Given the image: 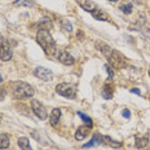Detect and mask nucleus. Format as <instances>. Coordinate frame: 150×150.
Instances as JSON below:
<instances>
[{
  "mask_svg": "<svg viewBox=\"0 0 150 150\" xmlns=\"http://www.w3.org/2000/svg\"><path fill=\"white\" fill-rule=\"evenodd\" d=\"M56 92L61 96L74 99L77 94V86L71 83H62L56 86Z\"/></svg>",
  "mask_w": 150,
  "mask_h": 150,
  "instance_id": "3",
  "label": "nucleus"
},
{
  "mask_svg": "<svg viewBox=\"0 0 150 150\" xmlns=\"http://www.w3.org/2000/svg\"><path fill=\"white\" fill-rule=\"evenodd\" d=\"M149 138L148 135H145L143 137H135V146L137 149H143L147 146L149 143Z\"/></svg>",
  "mask_w": 150,
  "mask_h": 150,
  "instance_id": "15",
  "label": "nucleus"
},
{
  "mask_svg": "<svg viewBox=\"0 0 150 150\" xmlns=\"http://www.w3.org/2000/svg\"><path fill=\"white\" fill-rule=\"evenodd\" d=\"M59 61L65 65H71L74 62V59L73 56L67 51L60 52L58 56Z\"/></svg>",
  "mask_w": 150,
  "mask_h": 150,
  "instance_id": "9",
  "label": "nucleus"
},
{
  "mask_svg": "<svg viewBox=\"0 0 150 150\" xmlns=\"http://www.w3.org/2000/svg\"><path fill=\"white\" fill-rule=\"evenodd\" d=\"M52 27H53V24H52L51 21L47 17H45L39 21L38 28L40 29V30L49 31L50 29H52Z\"/></svg>",
  "mask_w": 150,
  "mask_h": 150,
  "instance_id": "17",
  "label": "nucleus"
},
{
  "mask_svg": "<svg viewBox=\"0 0 150 150\" xmlns=\"http://www.w3.org/2000/svg\"><path fill=\"white\" fill-rule=\"evenodd\" d=\"M148 73H149V77H150V69H149V70Z\"/></svg>",
  "mask_w": 150,
  "mask_h": 150,
  "instance_id": "30",
  "label": "nucleus"
},
{
  "mask_svg": "<svg viewBox=\"0 0 150 150\" xmlns=\"http://www.w3.org/2000/svg\"><path fill=\"white\" fill-rule=\"evenodd\" d=\"M120 9L124 13V14L128 15V14H131V12L133 11V5H132V3H131V2L127 4L122 3L121 5H120Z\"/></svg>",
  "mask_w": 150,
  "mask_h": 150,
  "instance_id": "20",
  "label": "nucleus"
},
{
  "mask_svg": "<svg viewBox=\"0 0 150 150\" xmlns=\"http://www.w3.org/2000/svg\"><path fill=\"white\" fill-rule=\"evenodd\" d=\"M102 137L103 135H101V134L96 133L88 143H85L83 146L82 148H90V147H96L101 145L102 143Z\"/></svg>",
  "mask_w": 150,
  "mask_h": 150,
  "instance_id": "10",
  "label": "nucleus"
},
{
  "mask_svg": "<svg viewBox=\"0 0 150 150\" xmlns=\"http://www.w3.org/2000/svg\"><path fill=\"white\" fill-rule=\"evenodd\" d=\"M34 74L36 77L46 82H49L53 80V72L48 68H44V67H37L35 69Z\"/></svg>",
  "mask_w": 150,
  "mask_h": 150,
  "instance_id": "6",
  "label": "nucleus"
},
{
  "mask_svg": "<svg viewBox=\"0 0 150 150\" xmlns=\"http://www.w3.org/2000/svg\"><path fill=\"white\" fill-rule=\"evenodd\" d=\"M92 17L98 21H105L108 19V14L101 9L96 8V10L92 12Z\"/></svg>",
  "mask_w": 150,
  "mask_h": 150,
  "instance_id": "16",
  "label": "nucleus"
},
{
  "mask_svg": "<svg viewBox=\"0 0 150 150\" xmlns=\"http://www.w3.org/2000/svg\"><path fill=\"white\" fill-rule=\"evenodd\" d=\"M105 68H107V71H108V75H109V79L112 78V77H113V75H114V72H113V71H112V69H111L110 67L108 66V65H105Z\"/></svg>",
  "mask_w": 150,
  "mask_h": 150,
  "instance_id": "25",
  "label": "nucleus"
},
{
  "mask_svg": "<svg viewBox=\"0 0 150 150\" xmlns=\"http://www.w3.org/2000/svg\"><path fill=\"white\" fill-rule=\"evenodd\" d=\"M13 56L12 49L8 43L3 42L0 45V59L7 62L11 59Z\"/></svg>",
  "mask_w": 150,
  "mask_h": 150,
  "instance_id": "7",
  "label": "nucleus"
},
{
  "mask_svg": "<svg viewBox=\"0 0 150 150\" xmlns=\"http://www.w3.org/2000/svg\"><path fill=\"white\" fill-rule=\"evenodd\" d=\"M32 109L35 114L41 120H45L47 118V111L45 107L36 99H33L31 101Z\"/></svg>",
  "mask_w": 150,
  "mask_h": 150,
  "instance_id": "5",
  "label": "nucleus"
},
{
  "mask_svg": "<svg viewBox=\"0 0 150 150\" xmlns=\"http://www.w3.org/2000/svg\"><path fill=\"white\" fill-rule=\"evenodd\" d=\"M17 143H18V146H20V148L22 150H33L30 146L29 140L27 137H22L21 138H19Z\"/></svg>",
  "mask_w": 150,
  "mask_h": 150,
  "instance_id": "18",
  "label": "nucleus"
},
{
  "mask_svg": "<svg viewBox=\"0 0 150 150\" xmlns=\"http://www.w3.org/2000/svg\"><path fill=\"white\" fill-rule=\"evenodd\" d=\"M77 114L80 116V117L81 118V120L84 122V123H85L86 125H89V127L92 128V126H93V122H92V120L90 117H89V116H86V115L84 114V113H83V112H77Z\"/></svg>",
  "mask_w": 150,
  "mask_h": 150,
  "instance_id": "21",
  "label": "nucleus"
},
{
  "mask_svg": "<svg viewBox=\"0 0 150 150\" xmlns=\"http://www.w3.org/2000/svg\"><path fill=\"white\" fill-rule=\"evenodd\" d=\"M14 3H21L24 6H32L33 5L32 0H16Z\"/></svg>",
  "mask_w": 150,
  "mask_h": 150,
  "instance_id": "22",
  "label": "nucleus"
},
{
  "mask_svg": "<svg viewBox=\"0 0 150 150\" xmlns=\"http://www.w3.org/2000/svg\"><path fill=\"white\" fill-rule=\"evenodd\" d=\"M76 2L78 3V5L83 10L86 11L88 12L92 13L93 11H95L97 8L96 3L91 1V0H76Z\"/></svg>",
  "mask_w": 150,
  "mask_h": 150,
  "instance_id": "11",
  "label": "nucleus"
},
{
  "mask_svg": "<svg viewBox=\"0 0 150 150\" xmlns=\"http://www.w3.org/2000/svg\"><path fill=\"white\" fill-rule=\"evenodd\" d=\"M92 128L89 127L87 125H84L79 127L77 131L75 132V139L78 140V141H81V140H84L89 135V134L90 133Z\"/></svg>",
  "mask_w": 150,
  "mask_h": 150,
  "instance_id": "8",
  "label": "nucleus"
},
{
  "mask_svg": "<svg viewBox=\"0 0 150 150\" xmlns=\"http://www.w3.org/2000/svg\"><path fill=\"white\" fill-rule=\"evenodd\" d=\"M38 43L39 44L47 56H54L56 53V43L53 40L49 31L47 30H39L36 36Z\"/></svg>",
  "mask_w": 150,
  "mask_h": 150,
  "instance_id": "1",
  "label": "nucleus"
},
{
  "mask_svg": "<svg viewBox=\"0 0 150 150\" xmlns=\"http://www.w3.org/2000/svg\"><path fill=\"white\" fill-rule=\"evenodd\" d=\"M131 93H134V94H136L137 96H140V90L137 88H134V89H132L131 90Z\"/></svg>",
  "mask_w": 150,
  "mask_h": 150,
  "instance_id": "27",
  "label": "nucleus"
},
{
  "mask_svg": "<svg viewBox=\"0 0 150 150\" xmlns=\"http://www.w3.org/2000/svg\"><path fill=\"white\" fill-rule=\"evenodd\" d=\"M106 58L108 59L110 65L116 69H121L125 66L124 57L117 50H112V51L108 54V56H106Z\"/></svg>",
  "mask_w": 150,
  "mask_h": 150,
  "instance_id": "4",
  "label": "nucleus"
},
{
  "mask_svg": "<svg viewBox=\"0 0 150 150\" xmlns=\"http://www.w3.org/2000/svg\"><path fill=\"white\" fill-rule=\"evenodd\" d=\"M114 88L111 83H106L103 87L102 96L106 100H110L112 98Z\"/></svg>",
  "mask_w": 150,
  "mask_h": 150,
  "instance_id": "14",
  "label": "nucleus"
},
{
  "mask_svg": "<svg viewBox=\"0 0 150 150\" xmlns=\"http://www.w3.org/2000/svg\"><path fill=\"white\" fill-rule=\"evenodd\" d=\"M102 143L103 144H104L105 146H108L112 147V148H114V149L120 148V147L122 146L123 145V143H122V142L116 141V140H112L110 137L108 136V135L103 136Z\"/></svg>",
  "mask_w": 150,
  "mask_h": 150,
  "instance_id": "12",
  "label": "nucleus"
},
{
  "mask_svg": "<svg viewBox=\"0 0 150 150\" xmlns=\"http://www.w3.org/2000/svg\"><path fill=\"white\" fill-rule=\"evenodd\" d=\"M122 116L126 119H129L130 116H131V112L129 111V110L125 109L122 112Z\"/></svg>",
  "mask_w": 150,
  "mask_h": 150,
  "instance_id": "26",
  "label": "nucleus"
},
{
  "mask_svg": "<svg viewBox=\"0 0 150 150\" xmlns=\"http://www.w3.org/2000/svg\"><path fill=\"white\" fill-rule=\"evenodd\" d=\"M62 26H63L67 31H68V32H71L72 29H72L71 24V23L68 21H64L63 22H62Z\"/></svg>",
  "mask_w": 150,
  "mask_h": 150,
  "instance_id": "23",
  "label": "nucleus"
},
{
  "mask_svg": "<svg viewBox=\"0 0 150 150\" xmlns=\"http://www.w3.org/2000/svg\"><path fill=\"white\" fill-rule=\"evenodd\" d=\"M108 1H110V2H116L118 0H108Z\"/></svg>",
  "mask_w": 150,
  "mask_h": 150,
  "instance_id": "29",
  "label": "nucleus"
},
{
  "mask_svg": "<svg viewBox=\"0 0 150 150\" xmlns=\"http://www.w3.org/2000/svg\"><path fill=\"white\" fill-rule=\"evenodd\" d=\"M6 95H7V92L5 89V88L0 86V101H3Z\"/></svg>",
  "mask_w": 150,
  "mask_h": 150,
  "instance_id": "24",
  "label": "nucleus"
},
{
  "mask_svg": "<svg viewBox=\"0 0 150 150\" xmlns=\"http://www.w3.org/2000/svg\"><path fill=\"white\" fill-rule=\"evenodd\" d=\"M148 150H150V149H149Z\"/></svg>",
  "mask_w": 150,
  "mask_h": 150,
  "instance_id": "31",
  "label": "nucleus"
},
{
  "mask_svg": "<svg viewBox=\"0 0 150 150\" xmlns=\"http://www.w3.org/2000/svg\"><path fill=\"white\" fill-rule=\"evenodd\" d=\"M60 116H61V110L59 108H54L52 110L51 114L50 116V123L51 125V126L55 127L58 124Z\"/></svg>",
  "mask_w": 150,
  "mask_h": 150,
  "instance_id": "13",
  "label": "nucleus"
},
{
  "mask_svg": "<svg viewBox=\"0 0 150 150\" xmlns=\"http://www.w3.org/2000/svg\"><path fill=\"white\" fill-rule=\"evenodd\" d=\"M2 76L0 75V83L2 82Z\"/></svg>",
  "mask_w": 150,
  "mask_h": 150,
  "instance_id": "28",
  "label": "nucleus"
},
{
  "mask_svg": "<svg viewBox=\"0 0 150 150\" xmlns=\"http://www.w3.org/2000/svg\"><path fill=\"white\" fill-rule=\"evenodd\" d=\"M10 146V139L6 134H0V149H5Z\"/></svg>",
  "mask_w": 150,
  "mask_h": 150,
  "instance_id": "19",
  "label": "nucleus"
},
{
  "mask_svg": "<svg viewBox=\"0 0 150 150\" xmlns=\"http://www.w3.org/2000/svg\"><path fill=\"white\" fill-rule=\"evenodd\" d=\"M12 94L15 98L19 100H26L33 97L35 90L29 83L22 81L11 83Z\"/></svg>",
  "mask_w": 150,
  "mask_h": 150,
  "instance_id": "2",
  "label": "nucleus"
}]
</instances>
